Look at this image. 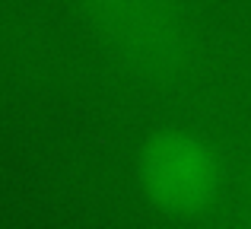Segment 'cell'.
Masks as SVG:
<instances>
[{
	"label": "cell",
	"mask_w": 251,
	"mask_h": 229,
	"mask_svg": "<svg viewBox=\"0 0 251 229\" xmlns=\"http://www.w3.org/2000/svg\"><path fill=\"white\" fill-rule=\"evenodd\" d=\"M96 45L130 80L178 89L201 67V32L188 0H74Z\"/></svg>",
	"instance_id": "1"
},
{
	"label": "cell",
	"mask_w": 251,
	"mask_h": 229,
	"mask_svg": "<svg viewBox=\"0 0 251 229\" xmlns=\"http://www.w3.org/2000/svg\"><path fill=\"white\" fill-rule=\"evenodd\" d=\"M134 185L156 217L194 223L220 204L226 166L207 134L184 124H162L137 147Z\"/></svg>",
	"instance_id": "2"
},
{
	"label": "cell",
	"mask_w": 251,
	"mask_h": 229,
	"mask_svg": "<svg viewBox=\"0 0 251 229\" xmlns=\"http://www.w3.org/2000/svg\"><path fill=\"white\" fill-rule=\"evenodd\" d=\"M248 207H251V178H248Z\"/></svg>",
	"instance_id": "3"
}]
</instances>
